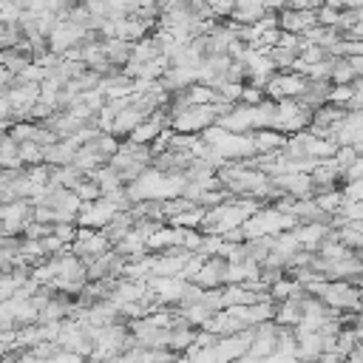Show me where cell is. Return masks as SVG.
<instances>
[{
    "label": "cell",
    "instance_id": "cell-1",
    "mask_svg": "<svg viewBox=\"0 0 363 363\" xmlns=\"http://www.w3.org/2000/svg\"><path fill=\"white\" fill-rule=\"evenodd\" d=\"M113 244L105 238V233L102 230H94V227H77V238H74V244H71V252L82 261V264H88V261H94L96 255H102L105 250H111Z\"/></svg>",
    "mask_w": 363,
    "mask_h": 363
},
{
    "label": "cell",
    "instance_id": "cell-2",
    "mask_svg": "<svg viewBox=\"0 0 363 363\" xmlns=\"http://www.w3.org/2000/svg\"><path fill=\"white\" fill-rule=\"evenodd\" d=\"M312 26H318V17H315V9H281L278 11V28L281 31H289V34H303L309 31Z\"/></svg>",
    "mask_w": 363,
    "mask_h": 363
},
{
    "label": "cell",
    "instance_id": "cell-3",
    "mask_svg": "<svg viewBox=\"0 0 363 363\" xmlns=\"http://www.w3.org/2000/svg\"><path fill=\"white\" fill-rule=\"evenodd\" d=\"M224 272H227V258L224 255H210V258H204L201 269L193 275V284H199L201 289L224 286Z\"/></svg>",
    "mask_w": 363,
    "mask_h": 363
},
{
    "label": "cell",
    "instance_id": "cell-4",
    "mask_svg": "<svg viewBox=\"0 0 363 363\" xmlns=\"http://www.w3.org/2000/svg\"><path fill=\"white\" fill-rule=\"evenodd\" d=\"M250 139H252V147L255 153H275L286 145V133L275 130V128H258V130H250Z\"/></svg>",
    "mask_w": 363,
    "mask_h": 363
},
{
    "label": "cell",
    "instance_id": "cell-5",
    "mask_svg": "<svg viewBox=\"0 0 363 363\" xmlns=\"http://www.w3.org/2000/svg\"><path fill=\"white\" fill-rule=\"evenodd\" d=\"M74 150H77V145H71L68 139H57L54 145L43 147V156H45V164L60 167V164H71L74 162Z\"/></svg>",
    "mask_w": 363,
    "mask_h": 363
},
{
    "label": "cell",
    "instance_id": "cell-6",
    "mask_svg": "<svg viewBox=\"0 0 363 363\" xmlns=\"http://www.w3.org/2000/svg\"><path fill=\"white\" fill-rule=\"evenodd\" d=\"M99 48H102V54H105L116 68H122V65L130 60V43H128V40L108 37V40H102V43H99Z\"/></svg>",
    "mask_w": 363,
    "mask_h": 363
},
{
    "label": "cell",
    "instance_id": "cell-7",
    "mask_svg": "<svg viewBox=\"0 0 363 363\" xmlns=\"http://www.w3.org/2000/svg\"><path fill=\"white\" fill-rule=\"evenodd\" d=\"M0 65L11 74H23L31 65V57L23 54L20 48H0Z\"/></svg>",
    "mask_w": 363,
    "mask_h": 363
},
{
    "label": "cell",
    "instance_id": "cell-8",
    "mask_svg": "<svg viewBox=\"0 0 363 363\" xmlns=\"http://www.w3.org/2000/svg\"><path fill=\"white\" fill-rule=\"evenodd\" d=\"M354 68L349 65V60L346 57H335V62H332V74H329V82L332 85H352L354 82Z\"/></svg>",
    "mask_w": 363,
    "mask_h": 363
},
{
    "label": "cell",
    "instance_id": "cell-9",
    "mask_svg": "<svg viewBox=\"0 0 363 363\" xmlns=\"http://www.w3.org/2000/svg\"><path fill=\"white\" fill-rule=\"evenodd\" d=\"M17 153H20L23 167H34V164H43V162H45L43 145H37V142H20V145H17Z\"/></svg>",
    "mask_w": 363,
    "mask_h": 363
},
{
    "label": "cell",
    "instance_id": "cell-10",
    "mask_svg": "<svg viewBox=\"0 0 363 363\" xmlns=\"http://www.w3.org/2000/svg\"><path fill=\"white\" fill-rule=\"evenodd\" d=\"M77 196H79V201H94V199H99L102 196V190H99V184L91 179V176H82L74 187H71Z\"/></svg>",
    "mask_w": 363,
    "mask_h": 363
},
{
    "label": "cell",
    "instance_id": "cell-11",
    "mask_svg": "<svg viewBox=\"0 0 363 363\" xmlns=\"http://www.w3.org/2000/svg\"><path fill=\"white\" fill-rule=\"evenodd\" d=\"M340 11L343 9H332V6H318L315 9V17H318V26H335L337 28V23H340Z\"/></svg>",
    "mask_w": 363,
    "mask_h": 363
},
{
    "label": "cell",
    "instance_id": "cell-12",
    "mask_svg": "<svg viewBox=\"0 0 363 363\" xmlns=\"http://www.w3.org/2000/svg\"><path fill=\"white\" fill-rule=\"evenodd\" d=\"M204 3H207L210 14H213L216 20H230V14H233V9H235V0H204Z\"/></svg>",
    "mask_w": 363,
    "mask_h": 363
},
{
    "label": "cell",
    "instance_id": "cell-13",
    "mask_svg": "<svg viewBox=\"0 0 363 363\" xmlns=\"http://www.w3.org/2000/svg\"><path fill=\"white\" fill-rule=\"evenodd\" d=\"M51 233H54L60 241L74 244V238H77V224H74V221H54V224H51Z\"/></svg>",
    "mask_w": 363,
    "mask_h": 363
},
{
    "label": "cell",
    "instance_id": "cell-14",
    "mask_svg": "<svg viewBox=\"0 0 363 363\" xmlns=\"http://www.w3.org/2000/svg\"><path fill=\"white\" fill-rule=\"evenodd\" d=\"M352 94H354V88H352V85H332V88H329V102H332V105H343V108H346V102L352 99Z\"/></svg>",
    "mask_w": 363,
    "mask_h": 363
},
{
    "label": "cell",
    "instance_id": "cell-15",
    "mask_svg": "<svg viewBox=\"0 0 363 363\" xmlns=\"http://www.w3.org/2000/svg\"><path fill=\"white\" fill-rule=\"evenodd\" d=\"M264 99H267V94H264L261 88H255V85H247V82H244L238 102H244V105H258V102H264Z\"/></svg>",
    "mask_w": 363,
    "mask_h": 363
},
{
    "label": "cell",
    "instance_id": "cell-16",
    "mask_svg": "<svg viewBox=\"0 0 363 363\" xmlns=\"http://www.w3.org/2000/svg\"><path fill=\"white\" fill-rule=\"evenodd\" d=\"M20 6V11H31V14H40L45 11V0H14Z\"/></svg>",
    "mask_w": 363,
    "mask_h": 363
},
{
    "label": "cell",
    "instance_id": "cell-17",
    "mask_svg": "<svg viewBox=\"0 0 363 363\" xmlns=\"http://www.w3.org/2000/svg\"><path fill=\"white\" fill-rule=\"evenodd\" d=\"M346 60H349V65L354 68V74L363 77V54H360V57H346Z\"/></svg>",
    "mask_w": 363,
    "mask_h": 363
},
{
    "label": "cell",
    "instance_id": "cell-18",
    "mask_svg": "<svg viewBox=\"0 0 363 363\" xmlns=\"http://www.w3.org/2000/svg\"><path fill=\"white\" fill-rule=\"evenodd\" d=\"M343 9H363V0H343Z\"/></svg>",
    "mask_w": 363,
    "mask_h": 363
},
{
    "label": "cell",
    "instance_id": "cell-19",
    "mask_svg": "<svg viewBox=\"0 0 363 363\" xmlns=\"http://www.w3.org/2000/svg\"><path fill=\"white\" fill-rule=\"evenodd\" d=\"M326 6H332V9H343V0H323Z\"/></svg>",
    "mask_w": 363,
    "mask_h": 363
},
{
    "label": "cell",
    "instance_id": "cell-20",
    "mask_svg": "<svg viewBox=\"0 0 363 363\" xmlns=\"http://www.w3.org/2000/svg\"><path fill=\"white\" fill-rule=\"evenodd\" d=\"M170 363H190V357H187V354H184V357H179V354H176Z\"/></svg>",
    "mask_w": 363,
    "mask_h": 363
},
{
    "label": "cell",
    "instance_id": "cell-21",
    "mask_svg": "<svg viewBox=\"0 0 363 363\" xmlns=\"http://www.w3.org/2000/svg\"><path fill=\"white\" fill-rule=\"evenodd\" d=\"M0 363H3V357H0Z\"/></svg>",
    "mask_w": 363,
    "mask_h": 363
}]
</instances>
